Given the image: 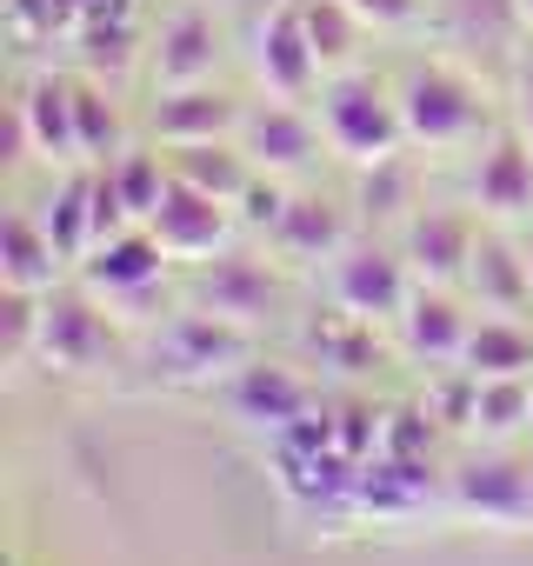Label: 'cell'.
I'll use <instances>...</instances> for the list:
<instances>
[{
  "label": "cell",
  "instance_id": "obj_26",
  "mask_svg": "<svg viewBox=\"0 0 533 566\" xmlns=\"http://www.w3.org/2000/svg\"><path fill=\"white\" fill-rule=\"evenodd\" d=\"M354 207H360L367 227H400V220L420 207V200H414V160L394 154V160L360 167V180H354Z\"/></svg>",
  "mask_w": 533,
  "mask_h": 566
},
{
  "label": "cell",
  "instance_id": "obj_12",
  "mask_svg": "<svg viewBox=\"0 0 533 566\" xmlns=\"http://www.w3.org/2000/svg\"><path fill=\"white\" fill-rule=\"evenodd\" d=\"M227 407H233V420H247L253 433L281 440L294 420H307V413L321 407V394H314L294 367H281V360H247V367L227 380Z\"/></svg>",
  "mask_w": 533,
  "mask_h": 566
},
{
  "label": "cell",
  "instance_id": "obj_37",
  "mask_svg": "<svg viewBox=\"0 0 533 566\" xmlns=\"http://www.w3.org/2000/svg\"><path fill=\"white\" fill-rule=\"evenodd\" d=\"M513 14H520V21H526V28H533V0H513Z\"/></svg>",
  "mask_w": 533,
  "mask_h": 566
},
{
  "label": "cell",
  "instance_id": "obj_32",
  "mask_svg": "<svg viewBox=\"0 0 533 566\" xmlns=\"http://www.w3.org/2000/svg\"><path fill=\"white\" fill-rule=\"evenodd\" d=\"M0 327H8V340H0V360L8 367H28L41 354V294H8V307H0Z\"/></svg>",
  "mask_w": 533,
  "mask_h": 566
},
{
  "label": "cell",
  "instance_id": "obj_23",
  "mask_svg": "<svg viewBox=\"0 0 533 566\" xmlns=\"http://www.w3.org/2000/svg\"><path fill=\"white\" fill-rule=\"evenodd\" d=\"M34 220L48 227V240L61 247V260H67V266H81V260L94 253V167L67 174V180L41 200V213H34Z\"/></svg>",
  "mask_w": 533,
  "mask_h": 566
},
{
  "label": "cell",
  "instance_id": "obj_6",
  "mask_svg": "<svg viewBox=\"0 0 533 566\" xmlns=\"http://www.w3.org/2000/svg\"><path fill=\"white\" fill-rule=\"evenodd\" d=\"M260 87L274 94V101H307L327 74H321V54L301 28V0H281V8H266L253 21V48H247Z\"/></svg>",
  "mask_w": 533,
  "mask_h": 566
},
{
  "label": "cell",
  "instance_id": "obj_35",
  "mask_svg": "<svg viewBox=\"0 0 533 566\" xmlns=\"http://www.w3.org/2000/svg\"><path fill=\"white\" fill-rule=\"evenodd\" d=\"M453 8H460L467 28H493V34H500L506 21H520V14H513V0H453Z\"/></svg>",
  "mask_w": 533,
  "mask_h": 566
},
{
  "label": "cell",
  "instance_id": "obj_16",
  "mask_svg": "<svg viewBox=\"0 0 533 566\" xmlns=\"http://www.w3.org/2000/svg\"><path fill=\"white\" fill-rule=\"evenodd\" d=\"M460 287L480 301V314H526L533 307V273H526V247H513L500 227H480L473 240V260H467V280Z\"/></svg>",
  "mask_w": 533,
  "mask_h": 566
},
{
  "label": "cell",
  "instance_id": "obj_15",
  "mask_svg": "<svg viewBox=\"0 0 533 566\" xmlns=\"http://www.w3.org/2000/svg\"><path fill=\"white\" fill-rule=\"evenodd\" d=\"M14 107L34 134V154H48L54 167H87V154H81V81L48 67L14 94Z\"/></svg>",
  "mask_w": 533,
  "mask_h": 566
},
{
  "label": "cell",
  "instance_id": "obj_18",
  "mask_svg": "<svg viewBox=\"0 0 533 566\" xmlns=\"http://www.w3.org/2000/svg\"><path fill=\"white\" fill-rule=\"evenodd\" d=\"M67 273H74V266L61 260V247L48 240V227H41L28 207H14L8 227H0V287H8V294H41V301H48Z\"/></svg>",
  "mask_w": 533,
  "mask_h": 566
},
{
  "label": "cell",
  "instance_id": "obj_36",
  "mask_svg": "<svg viewBox=\"0 0 533 566\" xmlns=\"http://www.w3.org/2000/svg\"><path fill=\"white\" fill-rule=\"evenodd\" d=\"M513 127L533 147V61H520V74H513Z\"/></svg>",
  "mask_w": 533,
  "mask_h": 566
},
{
  "label": "cell",
  "instance_id": "obj_5",
  "mask_svg": "<svg viewBox=\"0 0 533 566\" xmlns=\"http://www.w3.org/2000/svg\"><path fill=\"white\" fill-rule=\"evenodd\" d=\"M414 266L400 247H380V240H347L334 260H327V294L334 307L360 314V321H400L407 301H414Z\"/></svg>",
  "mask_w": 533,
  "mask_h": 566
},
{
  "label": "cell",
  "instance_id": "obj_10",
  "mask_svg": "<svg viewBox=\"0 0 533 566\" xmlns=\"http://www.w3.org/2000/svg\"><path fill=\"white\" fill-rule=\"evenodd\" d=\"M321 114H307L301 101H266V107H247V120H240V147H247V160L260 167V174H274V180H294V174H307L314 167V154H321Z\"/></svg>",
  "mask_w": 533,
  "mask_h": 566
},
{
  "label": "cell",
  "instance_id": "obj_7",
  "mask_svg": "<svg viewBox=\"0 0 533 566\" xmlns=\"http://www.w3.org/2000/svg\"><path fill=\"white\" fill-rule=\"evenodd\" d=\"M447 500L480 526H520L533 520V467L513 453H473L447 473Z\"/></svg>",
  "mask_w": 533,
  "mask_h": 566
},
{
  "label": "cell",
  "instance_id": "obj_21",
  "mask_svg": "<svg viewBox=\"0 0 533 566\" xmlns=\"http://www.w3.org/2000/svg\"><path fill=\"white\" fill-rule=\"evenodd\" d=\"M266 240H274V253L294 260V266H321V260H334L354 233H347V213H341L334 200H321V193H288V207H281L274 227H266Z\"/></svg>",
  "mask_w": 533,
  "mask_h": 566
},
{
  "label": "cell",
  "instance_id": "obj_17",
  "mask_svg": "<svg viewBox=\"0 0 533 566\" xmlns=\"http://www.w3.org/2000/svg\"><path fill=\"white\" fill-rule=\"evenodd\" d=\"M220 67V34H213V14L200 0L174 8L154 34V81L160 87H194V81H213Z\"/></svg>",
  "mask_w": 533,
  "mask_h": 566
},
{
  "label": "cell",
  "instance_id": "obj_1",
  "mask_svg": "<svg viewBox=\"0 0 533 566\" xmlns=\"http://www.w3.org/2000/svg\"><path fill=\"white\" fill-rule=\"evenodd\" d=\"M321 134L341 160L354 167H374V160H394L407 147V120H400V94H387L374 74L347 67V74H327L321 81Z\"/></svg>",
  "mask_w": 533,
  "mask_h": 566
},
{
  "label": "cell",
  "instance_id": "obj_24",
  "mask_svg": "<svg viewBox=\"0 0 533 566\" xmlns=\"http://www.w3.org/2000/svg\"><path fill=\"white\" fill-rule=\"evenodd\" d=\"M301 340H307V354H314L321 367H334V374H374V360H380L374 321H360V314H347V307L314 314V321L301 327Z\"/></svg>",
  "mask_w": 533,
  "mask_h": 566
},
{
  "label": "cell",
  "instance_id": "obj_28",
  "mask_svg": "<svg viewBox=\"0 0 533 566\" xmlns=\"http://www.w3.org/2000/svg\"><path fill=\"white\" fill-rule=\"evenodd\" d=\"M74 48H81V67L101 81H121L127 74V61H134V21L127 14H107V21H81L74 28Z\"/></svg>",
  "mask_w": 533,
  "mask_h": 566
},
{
  "label": "cell",
  "instance_id": "obj_14",
  "mask_svg": "<svg viewBox=\"0 0 533 566\" xmlns=\"http://www.w3.org/2000/svg\"><path fill=\"white\" fill-rule=\"evenodd\" d=\"M240 120L247 107L213 87V81H194V87H160V101L147 107V134L160 147H194V140H240Z\"/></svg>",
  "mask_w": 533,
  "mask_h": 566
},
{
  "label": "cell",
  "instance_id": "obj_20",
  "mask_svg": "<svg viewBox=\"0 0 533 566\" xmlns=\"http://www.w3.org/2000/svg\"><path fill=\"white\" fill-rule=\"evenodd\" d=\"M467 193H473V207H480L487 220H526V213H533V147H526L520 134L487 140V154H480Z\"/></svg>",
  "mask_w": 533,
  "mask_h": 566
},
{
  "label": "cell",
  "instance_id": "obj_22",
  "mask_svg": "<svg viewBox=\"0 0 533 566\" xmlns=\"http://www.w3.org/2000/svg\"><path fill=\"white\" fill-rule=\"evenodd\" d=\"M167 167L187 180V187H200V193H213V200H227V207H240V193L253 187V160H247V147L240 140H194V147H167Z\"/></svg>",
  "mask_w": 533,
  "mask_h": 566
},
{
  "label": "cell",
  "instance_id": "obj_13",
  "mask_svg": "<svg viewBox=\"0 0 533 566\" xmlns=\"http://www.w3.org/2000/svg\"><path fill=\"white\" fill-rule=\"evenodd\" d=\"M473 213H453V207H414L400 220V253L414 266L420 287H460L467 280V260H473Z\"/></svg>",
  "mask_w": 533,
  "mask_h": 566
},
{
  "label": "cell",
  "instance_id": "obj_27",
  "mask_svg": "<svg viewBox=\"0 0 533 566\" xmlns=\"http://www.w3.org/2000/svg\"><path fill=\"white\" fill-rule=\"evenodd\" d=\"M301 28H307V41L321 54V74H347L354 54H360V28L367 21L347 8V0H301Z\"/></svg>",
  "mask_w": 533,
  "mask_h": 566
},
{
  "label": "cell",
  "instance_id": "obj_38",
  "mask_svg": "<svg viewBox=\"0 0 533 566\" xmlns=\"http://www.w3.org/2000/svg\"><path fill=\"white\" fill-rule=\"evenodd\" d=\"M526 273H533V240H526Z\"/></svg>",
  "mask_w": 533,
  "mask_h": 566
},
{
  "label": "cell",
  "instance_id": "obj_25",
  "mask_svg": "<svg viewBox=\"0 0 533 566\" xmlns=\"http://www.w3.org/2000/svg\"><path fill=\"white\" fill-rule=\"evenodd\" d=\"M460 367L480 380H520V374H533V334L513 314H487V321H473Z\"/></svg>",
  "mask_w": 533,
  "mask_h": 566
},
{
  "label": "cell",
  "instance_id": "obj_2",
  "mask_svg": "<svg viewBox=\"0 0 533 566\" xmlns=\"http://www.w3.org/2000/svg\"><path fill=\"white\" fill-rule=\"evenodd\" d=\"M400 120H407V140L427 147V154H453V147H473L487 134V94L447 67V61H414L400 74Z\"/></svg>",
  "mask_w": 533,
  "mask_h": 566
},
{
  "label": "cell",
  "instance_id": "obj_30",
  "mask_svg": "<svg viewBox=\"0 0 533 566\" xmlns=\"http://www.w3.org/2000/svg\"><path fill=\"white\" fill-rule=\"evenodd\" d=\"M533 427V374L520 380H480L473 394V433H513Z\"/></svg>",
  "mask_w": 533,
  "mask_h": 566
},
{
  "label": "cell",
  "instance_id": "obj_19",
  "mask_svg": "<svg viewBox=\"0 0 533 566\" xmlns=\"http://www.w3.org/2000/svg\"><path fill=\"white\" fill-rule=\"evenodd\" d=\"M400 327V347L427 367H460L467 354V334H473V314H460V301L447 287H414L407 314L394 321Z\"/></svg>",
  "mask_w": 533,
  "mask_h": 566
},
{
  "label": "cell",
  "instance_id": "obj_3",
  "mask_svg": "<svg viewBox=\"0 0 533 566\" xmlns=\"http://www.w3.org/2000/svg\"><path fill=\"white\" fill-rule=\"evenodd\" d=\"M247 360H253V327H233V321H220L207 307H187L154 334V374L180 380V387L233 380Z\"/></svg>",
  "mask_w": 533,
  "mask_h": 566
},
{
  "label": "cell",
  "instance_id": "obj_9",
  "mask_svg": "<svg viewBox=\"0 0 533 566\" xmlns=\"http://www.w3.org/2000/svg\"><path fill=\"white\" fill-rule=\"evenodd\" d=\"M174 260H187V266H207L213 253H227V233H233V213H227V200H213V193H200V187H187L180 174L167 180V193H160V207L140 220Z\"/></svg>",
  "mask_w": 533,
  "mask_h": 566
},
{
  "label": "cell",
  "instance_id": "obj_11",
  "mask_svg": "<svg viewBox=\"0 0 533 566\" xmlns=\"http://www.w3.org/2000/svg\"><path fill=\"white\" fill-rule=\"evenodd\" d=\"M194 307H207V314H220L233 327H260V321L281 314V280L253 253H213L194 273Z\"/></svg>",
  "mask_w": 533,
  "mask_h": 566
},
{
  "label": "cell",
  "instance_id": "obj_33",
  "mask_svg": "<svg viewBox=\"0 0 533 566\" xmlns=\"http://www.w3.org/2000/svg\"><path fill=\"white\" fill-rule=\"evenodd\" d=\"M427 447H433V413H427V407H394V413H387V433H380V453H394V460H427Z\"/></svg>",
  "mask_w": 533,
  "mask_h": 566
},
{
  "label": "cell",
  "instance_id": "obj_29",
  "mask_svg": "<svg viewBox=\"0 0 533 566\" xmlns=\"http://www.w3.org/2000/svg\"><path fill=\"white\" fill-rule=\"evenodd\" d=\"M81 154H87V167H107L127 154V120L101 94V81H81Z\"/></svg>",
  "mask_w": 533,
  "mask_h": 566
},
{
  "label": "cell",
  "instance_id": "obj_31",
  "mask_svg": "<svg viewBox=\"0 0 533 566\" xmlns=\"http://www.w3.org/2000/svg\"><path fill=\"white\" fill-rule=\"evenodd\" d=\"M107 174H114V187H121V200H127L134 220H147V213L160 207L167 180H174V167H167L160 154H140V147H127L121 160H107Z\"/></svg>",
  "mask_w": 533,
  "mask_h": 566
},
{
  "label": "cell",
  "instance_id": "obj_8",
  "mask_svg": "<svg viewBox=\"0 0 533 566\" xmlns=\"http://www.w3.org/2000/svg\"><path fill=\"white\" fill-rule=\"evenodd\" d=\"M167 247L147 233V227H127V233H114V240H101L81 266H74V280L94 294V301H107V307H134V301H147L160 280H167Z\"/></svg>",
  "mask_w": 533,
  "mask_h": 566
},
{
  "label": "cell",
  "instance_id": "obj_4",
  "mask_svg": "<svg viewBox=\"0 0 533 566\" xmlns=\"http://www.w3.org/2000/svg\"><path fill=\"white\" fill-rule=\"evenodd\" d=\"M121 334H114V321L101 314V301L81 287H54L48 301H41V360L54 367V374H107V367H121Z\"/></svg>",
  "mask_w": 533,
  "mask_h": 566
},
{
  "label": "cell",
  "instance_id": "obj_34",
  "mask_svg": "<svg viewBox=\"0 0 533 566\" xmlns=\"http://www.w3.org/2000/svg\"><path fill=\"white\" fill-rule=\"evenodd\" d=\"M347 8H354L374 34H407V28H420V0H347Z\"/></svg>",
  "mask_w": 533,
  "mask_h": 566
}]
</instances>
